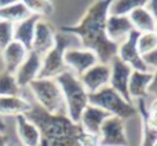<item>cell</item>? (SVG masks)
I'll use <instances>...</instances> for the list:
<instances>
[{
    "label": "cell",
    "mask_w": 157,
    "mask_h": 146,
    "mask_svg": "<svg viewBox=\"0 0 157 146\" xmlns=\"http://www.w3.org/2000/svg\"><path fill=\"white\" fill-rule=\"evenodd\" d=\"M25 116L40 131V146H78L77 139L83 130L66 114L54 116L46 113L39 106H33Z\"/></svg>",
    "instance_id": "7a4b0ae2"
},
{
    "label": "cell",
    "mask_w": 157,
    "mask_h": 146,
    "mask_svg": "<svg viewBox=\"0 0 157 146\" xmlns=\"http://www.w3.org/2000/svg\"><path fill=\"white\" fill-rule=\"evenodd\" d=\"M32 15L25 2H3L0 0V19L15 25Z\"/></svg>",
    "instance_id": "ffe728a7"
},
{
    "label": "cell",
    "mask_w": 157,
    "mask_h": 146,
    "mask_svg": "<svg viewBox=\"0 0 157 146\" xmlns=\"http://www.w3.org/2000/svg\"><path fill=\"white\" fill-rule=\"evenodd\" d=\"M147 97L157 98V72H153V79L147 87Z\"/></svg>",
    "instance_id": "f546056e"
},
{
    "label": "cell",
    "mask_w": 157,
    "mask_h": 146,
    "mask_svg": "<svg viewBox=\"0 0 157 146\" xmlns=\"http://www.w3.org/2000/svg\"><path fill=\"white\" fill-rule=\"evenodd\" d=\"M128 19L131 21L134 30L138 33H150L155 32V25L156 21L150 13L145 8V6L138 7L128 15Z\"/></svg>",
    "instance_id": "7402d4cb"
},
{
    "label": "cell",
    "mask_w": 157,
    "mask_h": 146,
    "mask_svg": "<svg viewBox=\"0 0 157 146\" xmlns=\"http://www.w3.org/2000/svg\"><path fill=\"white\" fill-rule=\"evenodd\" d=\"M138 35L139 33L134 30V32L128 36L127 40L119 46L116 55L120 61H123L125 65H128L132 71L152 72L149 68H147V65L144 61V57L139 54L138 48H136V39H138Z\"/></svg>",
    "instance_id": "9c48e42d"
},
{
    "label": "cell",
    "mask_w": 157,
    "mask_h": 146,
    "mask_svg": "<svg viewBox=\"0 0 157 146\" xmlns=\"http://www.w3.org/2000/svg\"><path fill=\"white\" fill-rule=\"evenodd\" d=\"M13 30L14 25L0 19V51L13 41Z\"/></svg>",
    "instance_id": "4316f807"
},
{
    "label": "cell",
    "mask_w": 157,
    "mask_h": 146,
    "mask_svg": "<svg viewBox=\"0 0 157 146\" xmlns=\"http://www.w3.org/2000/svg\"><path fill=\"white\" fill-rule=\"evenodd\" d=\"M146 106L150 113L157 114V98H152V101H150L149 103H146Z\"/></svg>",
    "instance_id": "1f68e13d"
},
{
    "label": "cell",
    "mask_w": 157,
    "mask_h": 146,
    "mask_svg": "<svg viewBox=\"0 0 157 146\" xmlns=\"http://www.w3.org/2000/svg\"><path fill=\"white\" fill-rule=\"evenodd\" d=\"M55 29L47 19H39L35 28V35H33L32 50L30 51L41 55L50 51L55 44Z\"/></svg>",
    "instance_id": "7c38bea8"
},
{
    "label": "cell",
    "mask_w": 157,
    "mask_h": 146,
    "mask_svg": "<svg viewBox=\"0 0 157 146\" xmlns=\"http://www.w3.org/2000/svg\"><path fill=\"white\" fill-rule=\"evenodd\" d=\"M41 69V55L36 54L33 51H29L26 60L22 62V65L17 69L14 73L15 81L19 88H28L32 81L39 79V73Z\"/></svg>",
    "instance_id": "4fadbf2b"
},
{
    "label": "cell",
    "mask_w": 157,
    "mask_h": 146,
    "mask_svg": "<svg viewBox=\"0 0 157 146\" xmlns=\"http://www.w3.org/2000/svg\"><path fill=\"white\" fill-rule=\"evenodd\" d=\"M145 63L147 65V68L150 69L152 72H157V48L155 51H152L150 54L145 55L144 57Z\"/></svg>",
    "instance_id": "f1b7e54d"
},
{
    "label": "cell",
    "mask_w": 157,
    "mask_h": 146,
    "mask_svg": "<svg viewBox=\"0 0 157 146\" xmlns=\"http://www.w3.org/2000/svg\"><path fill=\"white\" fill-rule=\"evenodd\" d=\"M22 90L18 87L14 75H10L6 71L0 72V97H13L21 95Z\"/></svg>",
    "instance_id": "cb8c5ba5"
},
{
    "label": "cell",
    "mask_w": 157,
    "mask_h": 146,
    "mask_svg": "<svg viewBox=\"0 0 157 146\" xmlns=\"http://www.w3.org/2000/svg\"><path fill=\"white\" fill-rule=\"evenodd\" d=\"M33 103L24 95L0 97V116H19L32 110Z\"/></svg>",
    "instance_id": "d6986e66"
},
{
    "label": "cell",
    "mask_w": 157,
    "mask_h": 146,
    "mask_svg": "<svg viewBox=\"0 0 157 146\" xmlns=\"http://www.w3.org/2000/svg\"><path fill=\"white\" fill-rule=\"evenodd\" d=\"M81 81L83 87L86 91L90 94H95V92L101 91L105 87H109V80H110V68L109 63L98 62L92 68H90L87 72L78 77Z\"/></svg>",
    "instance_id": "8fae6325"
},
{
    "label": "cell",
    "mask_w": 157,
    "mask_h": 146,
    "mask_svg": "<svg viewBox=\"0 0 157 146\" xmlns=\"http://www.w3.org/2000/svg\"><path fill=\"white\" fill-rule=\"evenodd\" d=\"M39 19H40V17L30 15L29 18H26V19H24V21H21V22L14 25L13 40L17 41V43H19V44H22L28 51L32 50L35 28H36V24L39 22Z\"/></svg>",
    "instance_id": "44dd1931"
},
{
    "label": "cell",
    "mask_w": 157,
    "mask_h": 146,
    "mask_svg": "<svg viewBox=\"0 0 157 146\" xmlns=\"http://www.w3.org/2000/svg\"><path fill=\"white\" fill-rule=\"evenodd\" d=\"M145 8L150 13V15L155 18V21H157V0H149V2H145Z\"/></svg>",
    "instance_id": "4dcf8cb0"
},
{
    "label": "cell",
    "mask_w": 157,
    "mask_h": 146,
    "mask_svg": "<svg viewBox=\"0 0 157 146\" xmlns=\"http://www.w3.org/2000/svg\"><path fill=\"white\" fill-rule=\"evenodd\" d=\"M136 48L142 57L150 54L157 48V35L155 32L150 33H139L136 39Z\"/></svg>",
    "instance_id": "d4e9b609"
},
{
    "label": "cell",
    "mask_w": 157,
    "mask_h": 146,
    "mask_svg": "<svg viewBox=\"0 0 157 146\" xmlns=\"http://www.w3.org/2000/svg\"><path fill=\"white\" fill-rule=\"evenodd\" d=\"M88 105L97 106V108L105 110L106 113H109L110 116L119 117L124 121L138 116L135 105L127 102L121 95L117 94L110 87H105L95 94H90Z\"/></svg>",
    "instance_id": "8992f818"
},
{
    "label": "cell",
    "mask_w": 157,
    "mask_h": 146,
    "mask_svg": "<svg viewBox=\"0 0 157 146\" xmlns=\"http://www.w3.org/2000/svg\"><path fill=\"white\" fill-rule=\"evenodd\" d=\"M109 68H110V80H109V87L113 88L117 94H120L127 102L132 103L128 97V81L130 76L132 73V69L128 65H125L119 58L113 57L109 61Z\"/></svg>",
    "instance_id": "30bf717a"
},
{
    "label": "cell",
    "mask_w": 157,
    "mask_h": 146,
    "mask_svg": "<svg viewBox=\"0 0 157 146\" xmlns=\"http://www.w3.org/2000/svg\"><path fill=\"white\" fill-rule=\"evenodd\" d=\"M145 6L142 0H114L109 3L108 14L116 17H128L135 8Z\"/></svg>",
    "instance_id": "603a6c76"
},
{
    "label": "cell",
    "mask_w": 157,
    "mask_h": 146,
    "mask_svg": "<svg viewBox=\"0 0 157 146\" xmlns=\"http://www.w3.org/2000/svg\"><path fill=\"white\" fill-rule=\"evenodd\" d=\"M153 79V72H138L132 71L128 81V97L131 102L147 99V87Z\"/></svg>",
    "instance_id": "ac0fdd59"
},
{
    "label": "cell",
    "mask_w": 157,
    "mask_h": 146,
    "mask_svg": "<svg viewBox=\"0 0 157 146\" xmlns=\"http://www.w3.org/2000/svg\"><path fill=\"white\" fill-rule=\"evenodd\" d=\"M36 103L46 113L59 116L66 114V105L62 91L55 79H36L28 86Z\"/></svg>",
    "instance_id": "5b68a950"
},
{
    "label": "cell",
    "mask_w": 157,
    "mask_h": 146,
    "mask_svg": "<svg viewBox=\"0 0 157 146\" xmlns=\"http://www.w3.org/2000/svg\"><path fill=\"white\" fill-rule=\"evenodd\" d=\"M99 146H128L125 121L119 117L109 116L99 133Z\"/></svg>",
    "instance_id": "52a82bcc"
},
{
    "label": "cell",
    "mask_w": 157,
    "mask_h": 146,
    "mask_svg": "<svg viewBox=\"0 0 157 146\" xmlns=\"http://www.w3.org/2000/svg\"><path fill=\"white\" fill-rule=\"evenodd\" d=\"M152 146H157V141H156V142H155V144H153Z\"/></svg>",
    "instance_id": "e575fe53"
},
{
    "label": "cell",
    "mask_w": 157,
    "mask_h": 146,
    "mask_svg": "<svg viewBox=\"0 0 157 146\" xmlns=\"http://www.w3.org/2000/svg\"><path fill=\"white\" fill-rule=\"evenodd\" d=\"M109 116H110V114L106 113L102 109L97 108V106L88 105L84 109L83 113H81L80 120H78L77 124L80 125L83 133L94 135V136H99L102 124L105 123V120L108 119Z\"/></svg>",
    "instance_id": "9a60e30c"
},
{
    "label": "cell",
    "mask_w": 157,
    "mask_h": 146,
    "mask_svg": "<svg viewBox=\"0 0 157 146\" xmlns=\"http://www.w3.org/2000/svg\"><path fill=\"white\" fill-rule=\"evenodd\" d=\"M98 62H99L98 55L91 50L83 48V47L69 48L63 54V63H65L66 69L77 77H80L84 72L97 65Z\"/></svg>",
    "instance_id": "ba28073f"
},
{
    "label": "cell",
    "mask_w": 157,
    "mask_h": 146,
    "mask_svg": "<svg viewBox=\"0 0 157 146\" xmlns=\"http://www.w3.org/2000/svg\"><path fill=\"white\" fill-rule=\"evenodd\" d=\"M77 144L78 146H99V139H98V136L81 133L77 139Z\"/></svg>",
    "instance_id": "83f0119b"
},
{
    "label": "cell",
    "mask_w": 157,
    "mask_h": 146,
    "mask_svg": "<svg viewBox=\"0 0 157 146\" xmlns=\"http://www.w3.org/2000/svg\"><path fill=\"white\" fill-rule=\"evenodd\" d=\"M28 10L32 15H37L41 19H46V17L51 15L54 11V3L48 0H36V2H25Z\"/></svg>",
    "instance_id": "484cf974"
},
{
    "label": "cell",
    "mask_w": 157,
    "mask_h": 146,
    "mask_svg": "<svg viewBox=\"0 0 157 146\" xmlns=\"http://www.w3.org/2000/svg\"><path fill=\"white\" fill-rule=\"evenodd\" d=\"M10 141H8V136L4 133H0V146H8Z\"/></svg>",
    "instance_id": "d6a6232c"
},
{
    "label": "cell",
    "mask_w": 157,
    "mask_h": 146,
    "mask_svg": "<svg viewBox=\"0 0 157 146\" xmlns=\"http://www.w3.org/2000/svg\"><path fill=\"white\" fill-rule=\"evenodd\" d=\"M28 54H29V51L22 44L13 40L6 48H3L0 51L3 65H4V71L10 73V75H14L17 72V69L22 65V62L26 60Z\"/></svg>",
    "instance_id": "e0dca14e"
},
{
    "label": "cell",
    "mask_w": 157,
    "mask_h": 146,
    "mask_svg": "<svg viewBox=\"0 0 157 146\" xmlns=\"http://www.w3.org/2000/svg\"><path fill=\"white\" fill-rule=\"evenodd\" d=\"M77 47H81L77 36L63 30L55 33L54 47L41 57V69L39 73V79H57L59 75L68 71L63 63V54L69 48Z\"/></svg>",
    "instance_id": "3957f363"
},
{
    "label": "cell",
    "mask_w": 157,
    "mask_h": 146,
    "mask_svg": "<svg viewBox=\"0 0 157 146\" xmlns=\"http://www.w3.org/2000/svg\"><path fill=\"white\" fill-rule=\"evenodd\" d=\"M106 37L116 46H120L128 39V36L134 32V28L128 17H116L108 15L105 25Z\"/></svg>",
    "instance_id": "5bb4252c"
},
{
    "label": "cell",
    "mask_w": 157,
    "mask_h": 146,
    "mask_svg": "<svg viewBox=\"0 0 157 146\" xmlns=\"http://www.w3.org/2000/svg\"><path fill=\"white\" fill-rule=\"evenodd\" d=\"M15 133L19 145L22 146H40L41 144L39 128L25 114H19L15 117Z\"/></svg>",
    "instance_id": "2e32d148"
},
{
    "label": "cell",
    "mask_w": 157,
    "mask_h": 146,
    "mask_svg": "<svg viewBox=\"0 0 157 146\" xmlns=\"http://www.w3.org/2000/svg\"><path fill=\"white\" fill-rule=\"evenodd\" d=\"M109 0L106 2H94L90 4L84 15L76 25L63 26L61 30L77 36L81 47L91 50L98 55L102 63H109V61L116 57L119 46L108 40L105 32L106 18H108Z\"/></svg>",
    "instance_id": "6da1fadb"
},
{
    "label": "cell",
    "mask_w": 157,
    "mask_h": 146,
    "mask_svg": "<svg viewBox=\"0 0 157 146\" xmlns=\"http://www.w3.org/2000/svg\"><path fill=\"white\" fill-rule=\"evenodd\" d=\"M55 80L65 99L66 116L73 123H78L81 113L88 106V92L86 91L77 76L69 71L63 72Z\"/></svg>",
    "instance_id": "277c9868"
},
{
    "label": "cell",
    "mask_w": 157,
    "mask_h": 146,
    "mask_svg": "<svg viewBox=\"0 0 157 146\" xmlns=\"http://www.w3.org/2000/svg\"><path fill=\"white\" fill-rule=\"evenodd\" d=\"M155 33L157 35V21H156V25H155Z\"/></svg>",
    "instance_id": "836d02e7"
}]
</instances>
